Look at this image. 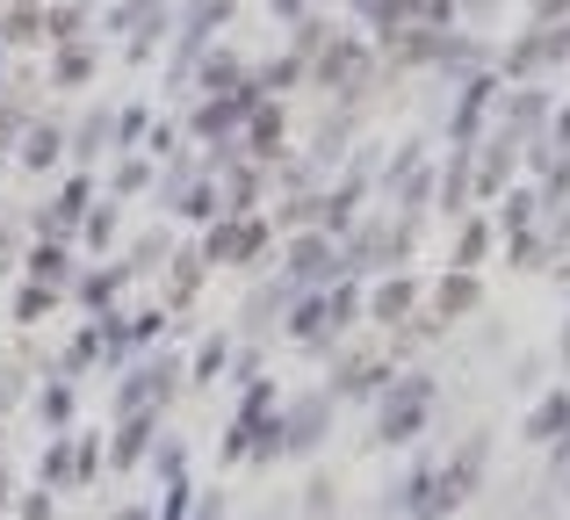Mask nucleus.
I'll list each match as a JSON object with an SVG mask.
<instances>
[{
	"instance_id": "obj_1",
	"label": "nucleus",
	"mask_w": 570,
	"mask_h": 520,
	"mask_svg": "<svg viewBox=\"0 0 570 520\" xmlns=\"http://www.w3.org/2000/svg\"><path fill=\"white\" fill-rule=\"evenodd\" d=\"M325 426H333V398L325 391H304V398H289L282 412H267V434H261V463H275V455H311L325 441Z\"/></svg>"
},
{
	"instance_id": "obj_2",
	"label": "nucleus",
	"mask_w": 570,
	"mask_h": 520,
	"mask_svg": "<svg viewBox=\"0 0 570 520\" xmlns=\"http://www.w3.org/2000/svg\"><path fill=\"white\" fill-rule=\"evenodd\" d=\"M426 412H433V376H404V383H390L383 405H376V441H383V449H404V441H419Z\"/></svg>"
},
{
	"instance_id": "obj_3",
	"label": "nucleus",
	"mask_w": 570,
	"mask_h": 520,
	"mask_svg": "<svg viewBox=\"0 0 570 520\" xmlns=\"http://www.w3.org/2000/svg\"><path fill=\"white\" fill-rule=\"evenodd\" d=\"M174 383H181V362H145L116 376V420L124 412H167L174 405Z\"/></svg>"
},
{
	"instance_id": "obj_4",
	"label": "nucleus",
	"mask_w": 570,
	"mask_h": 520,
	"mask_svg": "<svg viewBox=\"0 0 570 520\" xmlns=\"http://www.w3.org/2000/svg\"><path fill=\"white\" fill-rule=\"evenodd\" d=\"M325 275H340V246H333V232H289L282 282H289V290H318Z\"/></svg>"
},
{
	"instance_id": "obj_5",
	"label": "nucleus",
	"mask_w": 570,
	"mask_h": 520,
	"mask_svg": "<svg viewBox=\"0 0 570 520\" xmlns=\"http://www.w3.org/2000/svg\"><path fill=\"white\" fill-rule=\"evenodd\" d=\"M267 412H275V383H267V376H253V383H246V405H238V420L224 426V463H246V455L261 449Z\"/></svg>"
},
{
	"instance_id": "obj_6",
	"label": "nucleus",
	"mask_w": 570,
	"mask_h": 520,
	"mask_svg": "<svg viewBox=\"0 0 570 520\" xmlns=\"http://www.w3.org/2000/svg\"><path fill=\"white\" fill-rule=\"evenodd\" d=\"M87 203H95V181H87V174H66V188L37 210V232H43V239H72L80 217H87Z\"/></svg>"
},
{
	"instance_id": "obj_7",
	"label": "nucleus",
	"mask_w": 570,
	"mask_h": 520,
	"mask_svg": "<svg viewBox=\"0 0 570 520\" xmlns=\"http://www.w3.org/2000/svg\"><path fill=\"white\" fill-rule=\"evenodd\" d=\"M484 455H491V441H484V434L462 441V455L441 470V507H462V499L476 492V478H484Z\"/></svg>"
},
{
	"instance_id": "obj_8",
	"label": "nucleus",
	"mask_w": 570,
	"mask_h": 520,
	"mask_svg": "<svg viewBox=\"0 0 570 520\" xmlns=\"http://www.w3.org/2000/svg\"><path fill=\"white\" fill-rule=\"evenodd\" d=\"M289 340H296V347H333V318H325V296L318 290H296L289 296Z\"/></svg>"
},
{
	"instance_id": "obj_9",
	"label": "nucleus",
	"mask_w": 570,
	"mask_h": 520,
	"mask_svg": "<svg viewBox=\"0 0 570 520\" xmlns=\"http://www.w3.org/2000/svg\"><path fill=\"white\" fill-rule=\"evenodd\" d=\"M153 434H159V412H124V426H116V441H109V463L138 470L145 449H153Z\"/></svg>"
},
{
	"instance_id": "obj_10",
	"label": "nucleus",
	"mask_w": 570,
	"mask_h": 520,
	"mask_svg": "<svg viewBox=\"0 0 570 520\" xmlns=\"http://www.w3.org/2000/svg\"><path fill=\"white\" fill-rule=\"evenodd\" d=\"M22 267H29V282H43V290H72V254H66V239H37Z\"/></svg>"
},
{
	"instance_id": "obj_11",
	"label": "nucleus",
	"mask_w": 570,
	"mask_h": 520,
	"mask_svg": "<svg viewBox=\"0 0 570 520\" xmlns=\"http://www.w3.org/2000/svg\"><path fill=\"white\" fill-rule=\"evenodd\" d=\"M282 138H289V124H282V109H267V101H261V109L246 116V153H253V159H282V153H289Z\"/></svg>"
},
{
	"instance_id": "obj_12",
	"label": "nucleus",
	"mask_w": 570,
	"mask_h": 520,
	"mask_svg": "<svg viewBox=\"0 0 570 520\" xmlns=\"http://www.w3.org/2000/svg\"><path fill=\"white\" fill-rule=\"evenodd\" d=\"M404 513L412 520H441V470L433 463H412V478H404Z\"/></svg>"
},
{
	"instance_id": "obj_13",
	"label": "nucleus",
	"mask_w": 570,
	"mask_h": 520,
	"mask_svg": "<svg viewBox=\"0 0 570 520\" xmlns=\"http://www.w3.org/2000/svg\"><path fill=\"white\" fill-rule=\"evenodd\" d=\"M462 311H476V275H470V267H448V275H441V290H433V318H462Z\"/></svg>"
},
{
	"instance_id": "obj_14",
	"label": "nucleus",
	"mask_w": 570,
	"mask_h": 520,
	"mask_svg": "<svg viewBox=\"0 0 570 520\" xmlns=\"http://www.w3.org/2000/svg\"><path fill=\"white\" fill-rule=\"evenodd\" d=\"M412 304H419V282L412 275H390L376 296H368V318H383V325H404L412 318Z\"/></svg>"
},
{
	"instance_id": "obj_15",
	"label": "nucleus",
	"mask_w": 570,
	"mask_h": 520,
	"mask_svg": "<svg viewBox=\"0 0 570 520\" xmlns=\"http://www.w3.org/2000/svg\"><path fill=\"white\" fill-rule=\"evenodd\" d=\"M513 145H520V138H499V145H491V153L470 167V188H476V196H505V174H513Z\"/></svg>"
},
{
	"instance_id": "obj_16",
	"label": "nucleus",
	"mask_w": 570,
	"mask_h": 520,
	"mask_svg": "<svg viewBox=\"0 0 570 520\" xmlns=\"http://www.w3.org/2000/svg\"><path fill=\"white\" fill-rule=\"evenodd\" d=\"M528 441H570V391H549L528 412Z\"/></svg>"
},
{
	"instance_id": "obj_17",
	"label": "nucleus",
	"mask_w": 570,
	"mask_h": 520,
	"mask_svg": "<svg viewBox=\"0 0 570 520\" xmlns=\"http://www.w3.org/2000/svg\"><path fill=\"white\" fill-rule=\"evenodd\" d=\"M124 282H130V267L116 261V267H95V275H72V290H80V304H87V311H109Z\"/></svg>"
},
{
	"instance_id": "obj_18",
	"label": "nucleus",
	"mask_w": 570,
	"mask_h": 520,
	"mask_svg": "<svg viewBox=\"0 0 570 520\" xmlns=\"http://www.w3.org/2000/svg\"><path fill=\"white\" fill-rule=\"evenodd\" d=\"M203 254H174L167 261V311H181V304H195V290H203Z\"/></svg>"
},
{
	"instance_id": "obj_19",
	"label": "nucleus",
	"mask_w": 570,
	"mask_h": 520,
	"mask_svg": "<svg viewBox=\"0 0 570 520\" xmlns=\"http://www.w3.org/2000/svg\"><path fill=\"white\" fill-rule=\"evenodd\" d=\"M95 340H101V354H109V369H124L130 354H138V340H130V318H116V304L95 311Z\"/></svg>"
},
{
	"instance_id": "obj_20",
	"label": "nucleus",
	"mask_w": 570,
	"mask_h": 520,
	"mask_svg": "<svg viewBox=\"0 0 570 520\" xmlns=\"http://www.w3.org/2000/svg\"><path fill=\"white\" fill-rule=\"evenodd\" d=\"M58 145H66V138H58V124H29V130H22V167L51 174V167H58Z\"/></svg>"
},
{
	"instance_id": "obj_21",
	"label": "nucleus",
	"mask_w": 570,
	"mask_h": 520,
	"mask_svg": "<svg viewBox=\"0 0 570 520\" xmlns=\"http://www.w3.org/2000/svg\"><path fill=\"white\" fill-rule=\"evenodd\" d=\"M491 254V217H462V232H455V267H470V275H476V261H484Z\"/></svg>"
},
{
	"instance_id": "obj_22",
	"label": "nucleus",
	"mask_w": 570,
	"mask_h": 520,
	"mask_svg": "<svg viewBox=\"0 0 570 520\" xmlns=\"http://www.w3.org/2000/svg\"><path fill=\"white\" fill-rule=\"evenodd\" d=\"M224 369H232V333H209L203 347H195V369H188V383H217Z\"/></svg>"
},
{
	"instance_id": "obj_23",
	"label": "nucleus",
	"mask_w": 570,
	"mask_h": 520,
	"mask_svg": "<svg viewBox=\"0 0 570 520\" xmlns=\"http://www.w3.org/2000/svg\"><path fill=\"white\" fill-rule=\"evenodd\" d=\"M267 239H275V232H267V217H238V225H232V267L261 261V254H267Z\"/></svg>"
},
{
	"instance_id": "obj_24",
	"label": "nucleus",
	"mask_w": 570,
	"mask_h": 520,
	"mask_svg": "<svg viewBox=\"0 0 570 520\" xmlns=\"http://www.w3.org/2000/svg\"><path fill=\"white\" fill-rule=\"evenodd\" d=\"M484 101H491V80H470V95L455 101V124H448V130H455V145L476 138V124H484Z\"/></svg>"
},
{
	"instance_id": "obj_25",
	"label": "nucleus",
	"mask_w": 570,
	"mask_h": 520,
	"mask_svg": "<svg viewBox=\"0 0 570 520\" xmlns=\"http://www.w3.org/2000/svg\"><path fill=\"white\" fill-rule=\"evenodd\" d=\"M340 391H347V398H383V391H390V362H354V369H340Z\"/></svg>"
},
{
	"instance_id": "obj_26",
	"label": "nucleus",
	"mask_w": 570,
	"mask_h": 520,
	"mask_svg": "<svg viewBox=\"0 0 570 520\" xmlns=\"http://www.w3.org/2000/svg\"><path fill=\"white\" fill-rule=\"evenodd\" d=\"M462 203H470V145H455V159H448V174H441V210L462 217Z\"/></svg>"
},
{
	"instance_id": "obj_27",
	"label": "nucleus",
	"mask_w": 570,
	"mask_h": 520,
	"mask_svg": "<svg viewBox=\"0 0 570 520\" xmlns=\"http://www.w3.org/2000/svg\"><path fill=\"white\" fill-rule=\"evenodd\" d=\"M174 210H181V217H195V225H209V217H224V196H217L209 181H188L181 196H174Z\"/></svg>"
},
{
	"instance_id": "obj_28",
	"label": "nucleus",
	"mask_w": 570,
	"mask_h": 520,
	"mask_svg": "<svg viewBox=\"0 0 570 520\" xmlns=\"http://www.w3.org/2000/svg\"><path fill=\"white\" fill-rule=\"evenodd\" d=\"M232 130H238V116H232V101H224V95H209L203 109H195V138L217 145V138H232Z\"/></svg>"
},
{
	"instance_id": "obj_29",
	"label": "nucleus",
	"mask_w": 570,
	"mask_h": 520,
	"mask_svg": "<svg viewBox=\"0 0 570 520\" xmlns=\"http://www.w3.org/2000/svg\"><path fill=\"white\" fill-rule=\"evenodd\" d=\"M217 196H224V210H232V217H246V210H253V196H261V174H253V167H232Z\"/></svg>"
},
{
	"instance_id": "obj_30",
	"label": "nucleus",
	"mask_w": 570,
	"mask_h": 520,
	"mask_svg": "<svg viewBox=\"0 0 570 520\" xmlns=\"http://www.w3.org/2000/svg\"><path fill=\"white\" fill-rule=\"evenodd\" d=\"M534 210H542V196H534V188H505V196H499V225L505 232H528Z\"/></svg>"
},
{
	"instance_id": "obj_31",
	"label": "nucleus",
	"mask_w": 570,
	"mask_h": 520,
	"mask_svg": "<svg viewBox=\"0 0 570 520\" xmlns=\"http://www.w3.org/2000/svg\"><path fill=\"white\" fill-rule=\"evenodd\" d=\"M43 37V8H29V0H14L8 14H0V43H29Z\"/></svg>"
},
{
	"instance_id": "obj_32",
	"label": "nucleus",
	"mask_w": 570,
	"mask_h": 520,
	"mask_svg": "<svg viewBox=\"0 0 570 520\" xmlns=\"http://www.w3.org/2000/svg\"><path fill=\"white\" fill-rule=\"evenodd\" d=\"M37 412H43V426H51V434H58V426H72V383H43V391H37Z\"/></svg>"
},
{
	"instance_id": "obj_33",
	"label": "nucleus",
	"mask_w": 570,
	"mask_h": 520,
	"mask_svg": "<svg viewBox=\"0 0 570 520\" xmlns=\"http://www.w3.org/2000/svg\"><path fill=\"white\" fill-rule=\"evenodd\" d=\"M58 296H66V290H43V282H29V290H22V296H14V318H22V325H37V318H51V311H58Z\"/></svg>"
},
{
	"instance_id": "obj_34",
	"label": "nucleus",
	"mask_w": 570,
	"mask_h": 520,
	"mask_svg": "<svg viewBox=\"0 0 570 520\" xmlns=\"http://www.w3.org/2000/svg\"><path fill=\"white\" fill-rule=\"evenodd\" d=\"M37 478H43V484H51V492H58V484H80V478H72V441H51V449H43V463H37Z\"/></svg>"
},
{
	"instance_id": "obj_35",
	"label": "nucleus",
	"mask_w": 570,
	"mask_h": 520,
	"mask_svg": "<svg viewBox=\"0 0 570 520\" xmlns=\"http://www.w3.org/2000/svg\"><path fill=\"white\" fill-rule=\"evenodd\" d=\"M325 318H333V333H347V325L362 318V296H354V282H340V290H325Z\"/></svg>"
},
{
	"instance_id": "obj_36",
	"label": "nucleus",
	"mask_w": 570,
	"mask_h": 520,
	"mask_svg": "<svg viewBox=\"0 0 570 520\" xmlns=\"http://www.w3.org/2000/svg\"><path fill=\"white\" fill-rule=\"evenodd\" d=\"M95 72V51L87 43H58V87H80Z\"/></svg>"
},
{
	"instance_id": "obj_37",
	"label": "nucleus",
	"mask_w": 570,
	"mask_h": 520,
	"mask_svg": "<svg viewBox=\"0 0 570 520\" xmlns=\"http://www.w3.org/2000/svg\"><path fill=\"white\" fill-rule=\"evenodd\" d=\"M354 72H362V51L333 43V51H325V66H318V80H325V87H340V80H354Z\"/></svg>"
},
{
	"instance_id": "obj_38",
	"label": "nucleus",
	"mask_w": 570,
	"mask_h": 520,
	"mask_svg": "<svg viewBox=\"0 0 570 520\" xmlns=\"http://www.w3.org/2000/svg\"><path fill=\"white\" fill-rule=\"evenodd\" d=\"M80 232H87V246H109L116 239V203H87Z\"/></svg>"
},
{
	"instance_id": "obj_39",
	"label": "nucleus",
	"mask_w": 570,
	"mask_h": 520,
	"mask_svg": "<svg viewBox=\"0 0 570 520\" xmlns=\"http://www.w3.org/2000/svg\"><path fill=\"white\" fill-rule=\"evenodd\" d=\"M80 22H87V14L66 0V8H51V14H43V37H51V43H72V37H80Z\"/></svg>"
},
{
	"instance_id": "obj_40",
	"label": "nucleus",
	"mask_w": 570,
	"mask_h": 520,
	"mask_svg": "<svg viewBox=\"0 0 570 520\" xmlns=\"http://www.w3.org/2000/svg\"><path fill=\"white\" fill-rule=\"evenodd\" d=\"M167 318H174L167 304H153V311H130V340H138V347H145V340H159V333H167Z\"/></svg>"
},
{
	"instance_id": "obj_41",
	"label": "nucleus",
	"mask_w": 570,
	"mask_h": 520,
	"mask_svg": "<svg viewBox=\"0 0 570 520\" xmlns=\"http://www.w3.org/2000/svg\"><path fill=\"white\" fill-rule=\"evenodd\" d=\"M145 455H153V470H159V478L188 470V449H181V441H159V434H153V449H145Z\"/></svg>"
},
{
	"instance_id": "obj_42",
	"label": "nucleus",
	"mask_w": 570,
	"mask_h": 520,
	"mask_svg": "<svg viewBox=\"0 0 570 520\" xmlns=\"http://www.w3.org/2000/svg\"><path fill=\"white\" fill-rule=\"evenodd\" d=\"M95 470H101V441H95V434H87V441H72V478L87 484Z\"/></svg>"
},
{
	"instance_id": "obj_43",
	"label": "nucleus",
	"mask_w": 570,
	"mask_h": 520,
	"mask_svg": "<svg viewBox=\"0 0 570 520\" xmlns=\"http://www.w3.org/2000/svg\"><path fill=\"white\" fill-rule=\"evenodd\" d=\"M95 354H101V340H95V325H87V333L72 340V347H66V376H80V369L95 362Z\"/></svg>"
},
{
	"instance_id": "obj_44",
	"label": "nucleus",
	"mask_w": 570,
	"mask_h": 520,
	"mask_svg": "<svg viewBox=\"0 0 570 520\" xmlns=\"http://www.w3.org/2000/svg\"><path fill=\"white\" fill-rule=\"evenodd\" d=\"M145 181H153V167H145V159H124V167H116V196H138Z\"/></svg>"
},
{
	"instance_id": "obj_45",
	"label": "nucleus",
	"mask_w": 570,
	"mask_h": 520,
	"mask_svg": "<svg viewBox=\"0 0 570 520\" xmlns=\"http://www.w3.org/2000/svg\"><path fill=\"white\" fill-rule=\"evenodd\" d=\"M22 391H29V383H22V369H14V362H0V412H14V405H22Z\"/></svg>"
},
{
	"instance_id": "obj_46",
	"label": "nucleus",
	"mask_w": 570,
	"mask_h": 520,
	"mask_svg": "<svg viewBox=\"0 0 570 520\" xmlns=\"http://www.w3.org/2000/svg\"><path fill=\"white\" fill-rule=\"evenodd\" d=\"M232 80H238V66H232V58H203V87H209V95H224Z\"/></svg>"
},
{
	"instance_id": "obj_47",
	"label": "nucleus",
	"mask_w": 570,
	"mask_h": 520,
	"mask_svg": "<svg viewBox=\"0 0 570 520\" xmlns=\"http://www.w3.org/2000/svg\"><path fill=\"white\" fill-rule=\"evenodd\" d=\"M101 138H109V116H87V124H80V145H72V153H101Z\"/></svg>"
},
{
	"instance_id": "obj_48",
	"label": "nucleus",
	"mask_w": 570,
	"mask_h": 520,
	"mask_svg": "<svg viewBox=\"0 0 570 520\" xmlns=\"http://www.w3.org/2000/svg\"><path fill=\"white\" fill-rule=\"evenodd\" d=\"M534 124H542V95H520L513 101V138H520V130H534Z\"/></svg>"
},
{
	"instance_id": "obj_49",
	"label": "nucleus",
	"mask_w": 570,
	"mask_h": 520,
	"mask_svg": "<svg viewBox=\"0 0 570 520\" xmlns=\"http://www.w3.org/2000/svg\"><path fill=\"white\" fill-rule=\"evenodd\" d=\"M109 130H116V145L145 138V109H124V116H109Z\"/></svg>"
},
{
	"instance_id": "obj_50",
	"label": "nucleus",
	"mask_w": 570,
	"mask_h": 520,
	"mask_svg": "<svg viewBox=\"0 0 570 520\" xmlns=\"http://www.w3.org/2000/svg\"><path fill=\"white\" fill-rule=\"evenodd\" d=\"M14 130H22V101L0 95V145H14Z\"/></svg>"
},
{
	"instance_id": "obj_51",
	"label": "nucleus",
	"mask_w": 570,
	"mask_h": 520,
	"mask_svg": "<svg viewBox=\"0 0 570 520\" xmlns=\"http://www.w3.org/2000/svg\"><path fill=\"white\" fill-rule=\"evenodd\" d=\"M22 520H58V507H51V484H43V492H29V499H22Z\"/></svg>"
},
{
	"instance_id": "obj_52",
	"label": "nucleus",
	"mask_w": 570,
	"mask_h": 520,
	"mask_svg": "<svg viewBox=\"0 0 570 520\" xmlns=\"http://www.w3.org/2000/svg\"><path fill=\"white\" fill-rule=\"evenodd\" d=\"M159 261H167V232H153V239L138 246V267H159Z\"/></svg>"
},
{
	"instance_id": "obj_53",
	"label": "nucleus",
	"mask_w": 570,
	"mask_h": 520,
	"mask_svg": "<svg viewBox=\"0 0 570 520\" xmlns=\"http://www.w3.org/2000/svg\"><path fill=\"white\" fill-rule=\"evenodd\" d=\"M14 261H22V254H14V232H8V225H0V275H8V267H14Z\"/></svg>"
},
{
	"instance_id": "obj_54",
	"label": "nucleus",
	"mask_w": 570,
	"mask_h": 520,
	"mask_svg": "<svg viewBox=\"0 0 570 520\" xmlns=\"http://www.w3.org/2000/svg\"><path fill=\"white\" fill-rule=\"evenodd\" d=\"M109 520H153V513H145V507H116Z\"/></svg>"
},
{
	"instance_id": "obj_55",
	"label": "nucleus",
	"mask_w": 570,
	"mask_h": 520,
	"mask_svg": "<svg viewBox=\"0 0 570 520\" xmlns=\"http://www.w3.org/2000/svg\"><path fill=\"white\" fill-rule=\"evenodd\" d=\"M8 499H14V484H8V470H0V513H8Z\"/></svg>"
},
{
	"instance_id": "obj_56",
	"label": "nucleus",
	"mask_w": 570,
	"mask_h": 520,
	"mask_svg": "<svg viewBox=\"0 0 570 520\" xmlns=\"http://www.w3.org/2000/svg\"><path fill=\"white\" fill-rule=\"evenodd\" d=\"M275 8H282V14H289V8H304V0H275Z\"/></svg>"
},
{
	"instance_id": "obj_57",
	"label": "nucleus",
	"mask_w": 570,
	"mask_h": 520,
	"mask_svg": "<svg viewBox=\"0 0 570 520\" xmlns=\"http://www.w3.org/2000/svg\"><path fill=\"white\" fill-rule=\"evenodd\" d=\"M563 362H570V325H563Z\"/></svg>"
},
{
	"instance_id": "obj_58",
	"label": "nucleus",
	"mask_w": 570,
	"mask_h": 520,
	"mask_svg": "<svg viewBox=\"0 0 570 520\" xmlns=\"http://www.w3.org/2000/svg\"><path fill=\"white\" fill-rule=\"evenodd\" d=\"M203 520H217V507H203Z\"/></svg>"
}]
</instances>
